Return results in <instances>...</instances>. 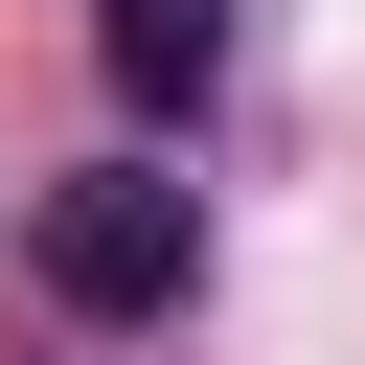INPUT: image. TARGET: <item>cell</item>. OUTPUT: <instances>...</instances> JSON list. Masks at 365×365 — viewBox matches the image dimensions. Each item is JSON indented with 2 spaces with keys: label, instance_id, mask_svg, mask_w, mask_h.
<instances>
[{
  "label": "cell",
  "instance_id": "obj_1",
  "mask_svg": "<svg viewBox=\"0 0 365 365\" xmlns=\"http://www.w3.org/2000/svg\"><path fill=\"white\" fill-rule=\"evenodd\" d=\"M23 274H46L68 319H182V274H205L182 160H91V182H46V205H23Z\"/></svg>",
  "mask_w": 365,
  "mask_h": 365
},
{
  "label": "cell",
  "instance_id": "obj_2",
  "mask_svg": "<svg viewBox=\"0 0 365 365\" xmlns=\"http://www.w3.org/2000/svg\"><path fill=\"white\" fill-rule=\"evenodd\" d=\"M91 46H114V91H137V114H205V91H228V0H114Z\"/></svg>",
  "mask_w": 365,
  "mask_h": 365
}]
</instances>
